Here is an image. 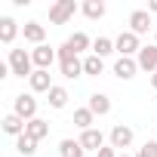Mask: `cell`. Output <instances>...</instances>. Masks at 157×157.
Here are the masks:
<instances>
[{"mask_svg": "<svg viewBox=\"0 0 157 157\" xmlns=\"http://www.w3.org/2000/svg\"><path fill=\"white\" fill-rule=\"evenodd\" d=\"M151 86H154V90H157V71H154V74H151Z\"/></svg>", "mask_w": 157, "mask_h": 157, "instance_id": "obj_29", "label": "cell"}, {"mask_svg": "<svg viewBox=\"0 0 157 157\" xmlns=\"http://www.w3.org/2000/svg\"><path fill=\"white\" fill-rule=\"evenodd\" d=\"M120 157H129V154H126V151H123V154H120Z\"/></svg>", "mask_w": 157, "mask_h": 157, "instance_id": "obj_30", "label": "cell"}, {"mask_svg": "<svg viewBox=\"0 0 157 157\" xmlns=\"http://www.w3.org/2000/svg\"><path fill=\"white\" fill-rule=\"evenodd\" d=\"M136 157H157V139H154V142H145Z\"/></svg>", "mask_w": 157, "mask_h": 157, "instance_id": "obj_26", "label": "cell"}, {"mask_svg": "<svg viewBox=\"0 0 157 157\" xmlns=\"http://www.w3.org/2000/svg\"><path fill=\"white\" fill-rule=\"evenodd\" d=\"M6 65H10V71H13L16 77H31V74H34V59H31V52H25V49H10Z\"/></svg>", "mask_w": 157, "mask_h": 157, "instance_id": "obj_2", "label": "cell"}, {"mask_svg": "<svg viewBox=\"0 0 157 157\" xmlns=\"http://www.w3.org/2000/svg\"><path fill=\"white\" fill-rule=\"evenodd\" d=\"M77 10H80V6H77L74 0H56V3L49 6V22L52 25H68Z\"/></svg>", "mask_w": 157, "mask_h": 157, "instance_id": "obj_3", "label": "cell"}, {"mask_svg": "<svg viewBox=\"0 0 157 157\" xmlns=\"http://www.w3.org/2000/svg\"><path fill=\"white\" fill-rule=\"evenodd\" d=\"M93 120H96V114H93V111H90L86 105L74 111V126H80L83 132H86V129H93Z\"/></svg>", "mask_w": 157, "mask_h": 157, "instance_id": "obj_22", "label": "cell"}, {"mask_svg": "<svg viewBox=\"0 0 157 157\" xmlns=\"http://www.w3.org/2000/svg\"><path fill=\"white\" fill-rule=\"evenodd\" d=\"M59 71H62L65 80H77V77L83 74V59L77 56L68 43H62V46H59Z\"/></svg>", "mask_w": 157, "mask_h": 157, "instance_id": "obj_1", "label": "cell"}, {"mask_svg": "<svg viewBox=\"0 0 157 157\" xmlns=\"http://www.w3.org/2000/svg\"><path fill=\"white\" fill-rule=\"evenodd\" d=\"M102 71H105V59H99V56H86V59H83V74L99 77Z\"/></svg>", "mask_w": 157, "mask_h": 157, "instance_id": "obj_24", "label": "cell"}, {"mask_svg": "<svg viewBox=\"0 0 157 157\" xmlns=\"http://www.w3.org/2000/svg\"><path fill=\"white\" fill-rule=\"evenodd\" d=\"M80 10H83V16H86V19H93V22H96V19H102V16L108 13V6L102 3V0H83Z\"/></svg>", "mask_w": 157, "mask_h": 157, "instance_id": "obj_20", "label": "cell"}, {"mask_svg": "<svg viewBox=\"0 0 157 157\" xmlns=\"http://www.w3.org/2000/svg\"><path fill=\"white\" fill-rule=\"evenodd\" d=\"M80 145H83V151H102L105 148V136H102V129H86V132H80Z\"/></svg>", "mask_w": 157, "mask_h": 157, "instance_id": "obj_12", "label": "cell"}, {"mask_svg": "<svg viewBox=\"0 0 157 157\" xmlns=\"http://www.w3.org/2000/svg\"><path fill=\"white\" fill-rule=\"evenodd\" d=\"M31 59H34V71H49L52 62L59 59V52H56L49 43H40V46L31 49Z\"/></svg>", "mask_w": 157, "mask_h": 157, "instance_id": "obj_6", "label": "cell"}, {"mask_svg": "<svg viewBox=\"0 0 157 157\" xmlns=\"http://www.w3.org/2000/svg\"><path fill=\"white\" fill-rule=\"evenodd\" d=\"M148 28H151V13L148 10H132L129 13V31L132 34H148Z\"/></svg>", "mask_w": 157, "mask_h": 157, "instance_id": "obj_9", "label": "cell"}, {"mask_svg": "<svg viewBox=\"0 0 157 157\" xmlns=\"http://www.w3.org/2000/svg\"><path fill=\"white\" fill-rule=\"evenodd\" d=\"M16 151H19L22 157H34V154H37V142H34L31 136H19V139H16Z\"/></svg>", "mask_w": 157, "mask_h": 157, "instance_id": "obj_25", "label": "cell"}, {"mask_svg": "<svg viewBox=\"0 0 157 157\" xmlns=\"http://www.w3.org/2000/svg\"><path fill=\"white\" fill-rule=\"evenodd\" d=\"M114 49H117L123 59H136V56H139V49H142V43H139V34H132V31H123V34L114 40Z\"/></svg>", "mask_w": 157, "mask_h": 157, "instance_id": "obj_5", "label": "cell"}, {"mask_svg": "<svg viewBox=\"0 0 157 157\" xmlns=\"http://www.w3.org/2000/svg\"><path fill=\"white\" fill-rule=\"evenodd\" d=\"M13 114H19L25 123L34 120L37 117V99H34V93H19L16 102H13Z\"/></svg>", "mask_w": 157, "mask_h": 157, "instance_id": "obj_4", "label": "cell"}, {"mask_svg": "<svg viewBox=\"0 0 157 157\" xmlns=\"http://www.w3.org/2000/svg\"><path fill=\"white\" fill-rule=\"evenodd\" d=\"M0 126H3V132H6V136H16V139H19V136H25V120H22L19 114H6L3 120H0Z\"/></svg>", "mask_w": 157, "mask_h": 157, "instance_id": "obj_16", "label": "cell"}, {"mask_svg": "<svg viewBox=\"0 0 157 157\" xmlns=\"http://www.w3.org/2000/svg\"><path fill=\"white\" fill-rule=\"evenodd\" d=\"M16 34H19V22L16 19H10V16H3V19H0V43H13L16 40Z\"/></svg>", "mask_w": 157, "mask_h": 157, "instance_id": "obj_17", "label": "cell"}, {"mask_svg": "<svg viewBox=\"0 0 157 157\" xmlns=\"http://www.w3.org/2000/svg\"><path fill=\"white\" fill-rule=\"evenodd\" d=\"M111 52H117V49H114V40H111V37H96V40H93V56L105 59V56H111Z\"/></svg>", "mask_w": 157, "mask_h": 157, "instance_id": "obj_23", "label": "cell"}, {"mask_svg": "<svg viewBox=\"0 0 157 157\" xmlns=\"http://www.w3.org/2000/svg\"><path fill=\"white\" fill-rule=\"evenodd\" d=\"M28 86H31V93H49L56 83H52L49 71H34V74L28 77Z\"/></svg>", "mask_w": 157, "mask_h": 157, "instance_id": "obj_13", "label": "cell"}, {"mask_svg": "<svg viewBox=\"0 0 157 157\" xmlns=\"http://www.w3.org/2000/svg\"><path fill=\"white\" fill-rule=\"evenodd\" d=\"M132 139H136V136H132V129H129L126 123H117V126L111 129V148H114V151H120V154L132 145Z\"/></svg>", "mask_w": 157, "mask_h": 157, "instance_id": "obj_7", "label": "cell"}, {"mask_svg": "<svg viewBox=\"0 0 157 157\" xmlns=\"http://www.w3.org/2000/svg\"><path fill=\"white\" fill-rule=\"evenodd\" d=\"M139 74V62L136 59H117L114 62V77H120V80H132V77Z\"/></svg>", "mask_w": 157, "mask_h": 157, "instance_id": "obj_11", "label": "cell"}, {"mask_svg": "<svg viewBox=\"0 0 157 157\" xmlns=\"http://www.w3.org/2000/svg\"><path fill=\"white\" fill-rule=\"evenodd\" d=\"M22 34H25V40L34 43V46L46 43V25H40V22H25V25H22Z\"/></svg>", "mask_w": 157, "mask_h": 157, "instance_id": "obj_10", "label": "cell"}, {"mask_svg": "<svg viewBox=\"0 0 157 157\" xmlns=\"http://www.w3.org/2000/svg\"><path fill=\"white\" fill-rule=\"evenodd\" d=\"M154 43H157V31H154Z\"/></svg>", "mask_w": 157, "mask_h": 157, "instance_id": "obj_31", "label": "cell"}, {"mask_svg": "<svg viewBox=\"0 0 157 157\" xmlns=\"http://www.w3.org/2000/svg\"><path fill=\"white\" fill-rule=\"evenodd\" d=\"M65 43H68V46H71V49H74L77 56H80L83 49H90V46H93V40H90V34H83V31H74V34H71V37H68Z\"/></svg>", "mask_w": 157, "mask_h": 157, "instance_id": "obj_21", "label": "cell"}, {"mask_svg": "<svg viewBox=\"0 0 157 157\" xmlns=\"http://www.w3.org/2000/svg\"><path fill=\"white\" fill-rule=\"evenodd\" d=\"M96 157H120V151H114L111 145H105L102 151H96Z\"/></svg>", "mask_w": 157, "mask_h": 157, "instance_id": "obj_27", "label": "cell"}, {"mask_svg": "<svg viewBox=\"0 0 157 157\" xmlns=\"http://www.w3.org/2000/svg\"><path fill=\"white\" fill-rule=\"evenodd\" d=\"M136 62H139V71L154 74V71H157V43L142 46V49H139V56H136Z\"/></svg>", "mask_w": 157, "mask_h": 157, "instance_id": "obj_8", "label": "cell"}, {"mask_svg": "<svg viewBox=\"0 0 157 157\" xmlns=\"http://www.w3.org/2000/svg\"><path fill=\"white\" fill-rule=\"evenodd\" d=\"M86 108H90L96 117H105V114L111 111V99H108L105 93H93V96H90V102H86Z\"/></svg>", "mask_w": 157, "mask_h": 157, "instance_id": "obj_15", "label": "cell"}, {"mask_svg": "<svg viewBox=\"0 0 157 157\" xmlns=\"http://www.w3.org/2000/svg\"><path fill=\"white\" fill-rule=\"evenodd\" d=\"M68 99H71V96H68V90H65V86H59V83L46 93V102H49V108H56V111H59V108H65V105H68Z\"/></svg>", "mask_w": 157, "mask_h": 157, "instance_id": "obj_19", "label": "cell"}, {"mask_svg": "<svg viewBox=\"0 0 157 157\" xmlns=\"http://www.w3.org/2000/svg\"><path fill=\"white\" fill-rule=\"evenodd\" d=\"M59 154H62V157H83L86 151H83L80 139H62V142H59Z\"/></svg>", "mask_w": 157, "mask_h": 157, "instance_id": "obj_18", "label": "cell"}, {"mask_svg": "<svg viewBox=\"0 0 157 157\" xmlns=\"http://www.w3.org/2000/svg\"><path fill=\"white\" fill-rule=\"evenodd\" d=\"M25 136H31L34 142H43V139L49 136V123H46L43 117H34V120L25 123Z\"/></svg>", "mask_w": 157, "mask_h": 157, "instance_id": "obj_14", "label": "cell"}, {"mask_svg": "<svg viewBox=\"0 0 157 157\" xmlns=\"http://www.w3.org/2000/svg\"><path fill=\"white\" fill-rule=\"evenodd\" d=\"M148 13H151V16L157 13V0H151V3H148Z\"/></svg>", "mask_w": 157, "mask_h": 157, "instance_id": "obj_28", "label": "cell"}]
</instances>
